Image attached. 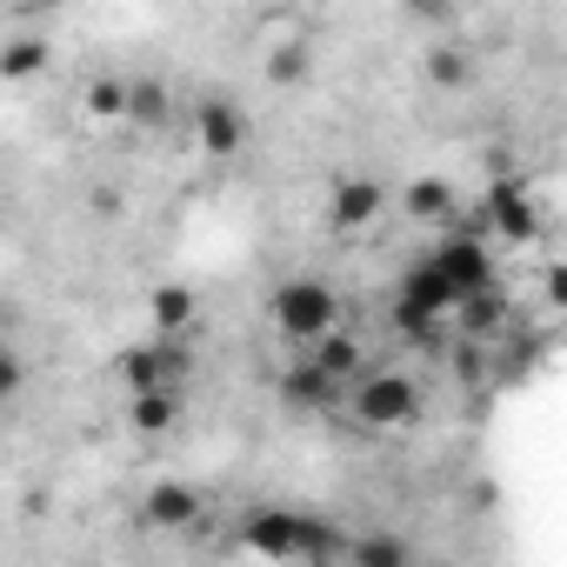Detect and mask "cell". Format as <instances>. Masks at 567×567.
I'll return each instance as SVG.
<instances>
[{
    "label": "cell",
    "mask_w": 567,
    "mask_h": 567,
    "mask_svg": "<svg viewBox=\"0 0 567 567\" xmlns=\"http://www.w3.org/2000/svg\"><path fill=\"white\" fill-rule=\"evenodd\" d=\"M267 321H274V334L288 348L308 354L315 341H328L341 328V295L328 288V280H315V274H288L274 288V301H267Z\"/></svg>",
    "instance_id": "3"
},
{
    "label": "cell",
    "mask_w": 567,
    "mask_h": 567,
    "mask_svg": "<svg viewBox=\"0 0 567 567\" xmlns=\"http://www.w3.org/2000/svg\"><path fill=\"white\" fill-rule=\"evenodd\" d=\"M147 321H154V341H187L200 328V295L181 288V280H167V288L147 295Z\"/></svg>",
    "instance_id": "11"
},
{
    "label": "cell",
    "mask_w": 567,
    "mask_h": 567,
    "mask_svg": "<svg viewBox=\"0 0 567 567\" xmlns=\"http://www.w3.org/2000/svg\"><path fill=\"white\" fill-rule=\"evenodd\" d=\"M308 74H315L308 41H288V48H274V54H267V81H274V87H301Z\"/></svg>",
    "instance_id": "18"
},
{
    "label": "cell",
    "mask_w": 567,
    "mask_h": 567,
    "mask_svg": "<svg viewBox=\"0 0 567 567\" xmlns=\"http://www.w3.org/2000/svg\"><path fill=\"white\" fill-rule=\"evenodd\" d=\"M247 134H254V121H247V107H240L234 94L194 101V141H200L207 161H234V154L247 147Z\"/></svg>",
    "instance_id": "8"
},
{
    "label": "cell",
    "mask_w": 567,
    "mask_h": 567,
    "mask_svg": "<svg viewBox=\"0 0 567 567\" xmlns=\"http://www.w3.org/2000/svg\"><path fill=\"white\" fill-rule=\"evenodd\" d=\"M454 315H461V334H474V341L501 334V321H507V315H501V295H494V288H487V295H474V301H467V308H454Z\"/></svg>",
    "instance_id": "21"
},
{
    "label": "cell",
    "mask_w": 567,
    "mask_h": 567,
    "mask_svg": "<svg viewBox=\"0 0 567 567\" xmlns=\"http://www.w3.org/2000/svg\"><path fill=\"white\" fill-rule=\"evenodd\" d=\"M308 361H315L334 388H354V381L368 374V348H361V334H348V328H334L328 341H315V348H308Z\"/></svg>",
    "instance_id": "13"
},
{
    "label": "cell",
    "mask_w": 567,
    "mask_h": 567,
    "mask_svg": "<svg viewBox=\"0 0 567 567\" xmlns=\"http://www.w3.org/2000/svg\"><path fill=\"white\" fill-rule=\"evenodd\" d=\"M381 214H388V187H381V181H368V174L334 181V194H328V227H334V234H361V227H374Z\"/></svg>",
    "instance_id": "10"
},
{
    "label": "cell",
    "mask_w": 567,
    "mask_h": 567,
    "mask_svg": "<svg viewBox=\"0 0 567 567\" xmlns=\"http://www.w3.org/2000/svg\"><path fill=\"white\" fill-rule=\"evenodd\" d=\"M127 421L141 434H167L181 421V394H127Z\"/></svg>",
    "instance_id": "17"
},
{
    "label": "cell",
    "mask_w": 567,
    "mask_h": 567,
    "mask_svg": "<svg viewBox=\"0 0 567 567\" xmlns=\"http://www.w3.org/2000/svg\"><path fill=\"white\" fill-rule=\"evenodd\" d=\"M348 408H354V421H361L368 434H401V427L421 421L427 394H421V381L401 374V368H368V374L348 388Z\"/></svg>",
    "instance_id": "4"
},
{
    "label": "cell",
    "mask_w": 567,
    "mask_h": 567,
    "mask_svg": "<svg viewBox=\"0 0 567 567\" xmlns=\"http://www.w3.org/2000/svg\"><path fill=\"white\" fill-rule=\"evenodd\" d=\"M481 234H501V240H514V247H527L540 227H547V214H540V200L514 181V174H501L487 194H481V220H474Z\"/></svg>",
    "instance_id": "5"
},
{
    "label": "cell",
    "mask_w": 567,
    "mask_h": 567,
    "mask_svg": "<svg viewBox=\"0 0 567 567\" xmlns=\"http://www.w3.org/2000/svg\"><path fill=\"white\" fill-rule=\"evenodd\" d=\"M421 274L441 288V301H447V315L454 308H467L474 295H487L494 288V247H487V234L467 220V227H447L427 254H421Z\"/></svg>",
    "instance_id": "2"
},
{
    "label": "cell",
    "mask_w": 567,
    "mask_h": 567,
    "mask_svg": "<svg viewBox=\"0 0 567 567\" xmlns=\"http://www.w3.org/2000/svg\"><path fill=\"white\" fill-rule=\"evenodd\" d=\"M181 374H194V348L187 341H147V348L121 354L127 394H181Z\"/></svg>",
    "instance_id": "6"
},
{
    "label": "cell",
    "mask_w": 567,
    "mask_h": 567,
    "mask_svg": "<svg viewBox=\"0 0 567 567\" xmlns=\"http://www.w3.org/2000/svg\"><path fill=\"white\" fill-rule=\"evenodd\" d=\"M21 388H28V354L0 341V408H8V401H21Z\"/></svg>",
    "instance_id": "23"
},
{
    "label": "cell",
    "mask_w": 567,
    "mask_h": 567,
    "mask_svg": "<svg viewBox=\"0 0 567 567\" xmlns=\"http://www.w3.org/2000/svg\"><path fill=\"white\" fill-rule=\"evenodd\" d=\"M87 114H94V121H121V114H127V81H114V74L87 81Z\"/></svg>",
    "instance_id": "22"
},
{
    "label": "cell",
    "mask_w": 567,
    "mask_h": 567,
    "mask_svg": "<svg viewBox=\"0 0 567 567\" xmlns=\"http://www.w3.org/2000/svg\"><path fill=\"white\" fill-rule=\"evenodd\" d=\"M388 321H394V334H414V341H427L441 321H454L447 315V301H441V288L421 274V260L394 280V301H388Z\"/></svg>",
    "instance_id": "7"
},
{
    "label": "cell",
    "mask_w": 567,
    "mask_h": 567,
    "mask_svg": "<svg viewBox=\"0 0 567 567\" xmlns=\"http://www.w3.org/2000/svg\"><path fill=\"white\" fill-rule=\"evenodd\" d=\"M48 68V41L41 34H14L8 48H0V81H34Z\"/></svg>",
    "instance_id": "16"
},
{
    "label": "cell",
    "mask_w": 567,
    "mask_h": 567,
    "mask_svg": "<svg viewBox=\"0 0 567 567\" xmlns=\"http://www.w3.org/2000/svg\"><path fill=\"white\" fill-rule=\"evenodd\" d=\"M341 567H414V540L394 527H361L341 540Z\"/></svg>",
    "instance_id": "12"
},
{
    "label": "cell",
    "mask_w": 567,
    "mask_h": 567,
    "mask_svg": "<svg viewBox=\"0 0 567 567\" xmlns=\"http://www.w3.org/2000/svg\"><path fill=\"white\" fill-rule=\"evenodd\" d=\"M200 514H207V501H200L194 481H154L141 494V527L147 534H194Z\"/></svg>",
    "instance_id": "9"
},
{
    "label": "cell",
    "mask_w": 567,
    "mask_h": 567,
    "mask_svg": "<svg viewBox=\"0 0 567 567\" xmlns=\"http://www.w3.org/2000/svg\"><path fill=\"white\" fill-rule=\"evenodd\" d=\"M427 81L447 87V94H454V87H474V54H467V48H434V54H427Z\"/></svg>",
    "instance_id": "19"
},
{
    "label": "cell",
    "mask_w": 567,
    "mask_h": 567,
    "mask_svg": "<svg viewBox=\"0 0 567 567\" xmlns=\"http://www.w3.org/2000/svg\"><path fill=\"white\" fill-rule=\"evenodd\" d=\"M341 540L348 534L308 507H254L240 520V547L274 567H328V560H341Z\"/></svg>",
    "instance_id": "1"
},
{
    "label": "cell",
    "mask_w": 567,
    "mask_h": 567,
    "mask_svg": "<svg viewBox=\"0 0 567 567\" xmlns=\"http://www.w3.org/2000/svg\"><path fill=\"white\" fill-rule=\"evenodd\" d=\"M280 401H288V408H328V401H334V381L301 354L288 374H280Z\"/></svg>",
    "instance_id": "14"
},
{
    "label": "cell",
    "mask_w": 567,
    "mask_h": 567,
    "mask_svg": "<svg viewBox=\"0 0 567 567\" xmlns=\"http://www.w3.org/2000/svg\"><path fill=\"white\" fill-rule=\"evenodd\" d=\"M408 214L441 227V220H454V214H461V194H454L447 181H434V174H427V181H408Z\"/></svg>",
    "instance_id": "15"
},
{
    "label": "cell",
    "mask_w": 567,
    "mask_h": 567,
    "mask_svg": "<svg viewBox=\"0 0 567 567\" xmlns=\"http://www.w3.org/2000/svg\"><path fill=\"white\" fill-rule=\"evenodd\" d=\"M127 114H134L141 127H161V121L174 114V94H167L161 81H127Z\"/></svg>",
    "instance_id": "20"
}]
</instances>
